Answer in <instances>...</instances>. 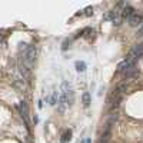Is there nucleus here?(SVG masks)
Returning a JSON list of instances; mask_svg holds the SVG:
<instances>
[{
	"instance_id": "obj_12",
	"label": "nucleus",
	"mask_w": 143,
	"mask_h": 143,
	"mask_svg": "<svg viewBox=\"0 0 143 143\" xmlns=\"http://www.w3.org/2000/svg\"><path fill=\"white\" fill-rule=\"evenodd\" d=\"M57 100H59V92H54L52 93V100H50V104L52 106H56L57 104Z\"/></svg>"
},
{
	"instance_id": "obj_5",
	"label": "nucleus",
	"mask_w": 143,
	"mask_h": 143,
	"mask_svg": "<svg viewBox=\"0 0 143 143\" xmlns=\"http://www.w3.org/2000/svg\"><path fill=\"white\" fill-rule=\"evenodd\" d=\"M120 14H122V19H130V17L135 14V9L132 7V6H125V7L122 9V12H120Z\"/></svg>"
},
{
	"instance_id": "obj_16",
	"label": "nucleus",
	"mask_w": 143,
	"mask_h": 143,
	"mask_svg": "<svg viewBox=\"0 0 143 143\" xmlns=\"http://www.w3.org/2000/svg\"><path fill=\"white\" fill-rule=\"evenodd\" d=\"M37 106H39V109H42V107H43V103H42V100H39V104H37Z\"/></svg>"
},
{
	"instance_id": "obj_7",
	"label": "nucleus",
	"mask_w": 143,
	"mask_h": 143,
	"mask_svg": "<svg viewBox=\"0 0 143 143\" xmlns=\"http://www.w3.org/2000/svg\"><path fill=\"white\" fill-rule=\"evenodd\" d=\"M126 92V83H120L117 86V89H116V92H115V97H122V94Z\"/></svg>"
},
{
	"instance_id": "obj_10",
	"label": "nucleus",
	"mask_w": 143,
	"mask_h": 143,
	"mask_svg": "<svg viewBox=\"0 0 143 143\" xmlns=\"http://www.w3.org/2000/svg\"><path fill=\"white\" fill-rule=\"evenodd\" d=\"M82 100H83V106H84V107H87V106L90 104V93L84 92L83 96H82Z\"/></svg>"
},
{
	"instance_id": "obj_19",
	"label": "nucleus",
	"mask_w": 143,
	"mask_h": 143,
	"mask_svg": "<svg viewBox=\"0 0 143 143\" xmlns=\"http://www.w3.org/2000/svg\"><path fill=\"white\" fill-rule=\"evenodd\" d=\"M80 143H86V142H84V140H83V142H80Z\"/></svg>"
},
{
	"instance_id": "obj_13",
	"label": "nucleus",
	"mask_w": 143,
	"mask_h": 143,
	"mask_svg": "<svg viewBox=\"0 0 143 143\" xmlns=\"http://www.w3.org/2000/svg\"><path fill=\"white\" fill-rule=\"evenodd\" d=\"M83 12H84V14H86V16H92V14H93V7H92V6H87Z\"/></svg>"
},
{
	"instance_id": "obj_1",
	"label": "nucleus",
	"mask_w": 143,
	"mask_h": 143,
	"mask_svg": "<svg viewBox=\"0 0 143 143\" xmlns=\"http://www.w3.org/2000/svg\"><path fill=\"white\" fill-rule=\"evenodd\" d=\"M36 46L34 44H29L27 46V49H26V52H23L22 54H19V57H22V59L26 62V65L29 66V69L32 67L34 65V60H36Z\"/></svg>"
},
{
	"instance_id": "obj_9",
	"label": "nucleus",
	"mask_w": 143,
	"mask_h": 143,
	"mask_svg": "<svg viewBox=\"0 0 143 143\" xmlns=\"http://www.w3.org/2000/svg\"><path fill=\"white\" fill-rule=\"evenodd\" d=\"M75 66H76V70H77L79 73H82V72H84V70H86V63H84V62H82V60H77Z\"/></svg>"
},
{
	"instance_id": "obj_3",
	"label": "nucleus",
	"mask_w": 143,
	"mask_h": 143,
	"mask_svg": "<svg viewBox=\"0 0 143 143\" xmlns=\"http://www.w3.org/2000/svg\"><path fill=\"white\" fill-rule=\"evenodd\" d=\"M133 65H135V60L132 59L130 56H127V57L123 60V62H120V63H119L117 72H119V73H125L127 69L130 67V66H133Z\"/></svg>"
},
{
	"instance_id": "obj_17",
	"label": "nucleus",
	"mask_w": 143,
	"mask_h": 143,
	"mask_svg": "<svg viewBox=\"0 0 143 143\" xmlns=\"http://www.w3.org/2000/svg\"><path fill=\"white\" fill-rule=\"evenodd\" d=\"M33 122H34V125H36V123L39 122V119H37V116H34V117H33Z\"/></svg>"
},
{
	"instance_id": "obj_11",
	"label": "nucleus",
	"mask_w": 143,
	"mask_h": 143,
	"mask_svg": "<svg viewBox=\"0 0 143 143\" xmlns=\"http://www.w3.org/2000/svg\"><path fill=\"white\" fill-rule=\"evenodd\" d=\"M69 140H72V130H66L65 135L62 136V143H66Z\"/></svg>"
},
{
	"instance_id": "obj_18",
	"label": "nucleus",
	"mask_w": 143,
	"mask_h": 143,
	"mask_svg": "<svg viewBox=\"0 0 143 143\" xmlns=\"http://www.w3.org/2000/svg\"><path fill=\"white\" fill-rule=\"evenodd\" d=\"M86 143H90V139H87V140H86Z\"/></svg>"
},
{
	"instance_id": "obj_2",
	"label": "nucleus",
	"mask_w": 143,
	"mask_h": 143,
	"mask_svg": "<svg viewBox=\"0 0 143 143\" xmlns=\"http://www.w3.org/2000/svg\"><path fill=\"white\" fill-rule=\"evenodd\" d=\"M104 20H110L115 26H119L122 23V14H120V10L119 9H115V10H110L109 13L104 16Z\"/></svg>"
},
{
	"instance_id": "obj_4",
	"label": "nucleus",
	"mask_w": 143,
	"mask_h": 143,
	"mask_svg": "<svg viewBox=\"0 0 143 143\" xmlns=\"http://www.w3.org/2000/svg\"><path fill=\"white\" fill-rule=\"evenodd\" d=\"M19 110H20V116L23 117L26 126H27L29 125V110H27V104H26L25 100H22L19 103Z\"/></svg>"
},
{
	"instance_id": "obj_14",
	"label": "nucleus",
	"mask_w": 143,
	"mask_h": 143,
	"mask_svg": "<svg viewBox=\"0 0 143 143\" xmlns=\"http://www.w3.org/2000/svg\"><path fill=\"white\" fill-rule=\"evenodd\" d=\"M69 44H70V40H69V39H66V40L63 42V46H62V50H67Z\"/></svg>"
},
{
	"instance_id": "obj_15",
	"label": "nucleus",
	"mask_w": 143,
	"mask_h": 143,
	"mask_svg": "<svg viewBox=\"0 0 143 143\" xmlns=\"http://www.w3.org/2000/svg\"><path fill=\"white\" fill-rule=\"evenodd\" d=\"M137 37H143V25H142V27L137 30Z\"/></svg>"
},
{
	"instance_id": "obj_8",
	"label": "nucleus",
	"mask_w": 143,
	"mask_h": 143,
	"mask_svg": "<svg viewBox=\"0 0 143 143\" xmlns=\"http://www.w3.org/2000/svg\"><path fill=\"white\" fill-rule=\"evenodd\" d=\"M136 72H137V69H136L135 65H133V66H130V67H129V69L126 70V72L123 73V77H125V80H126V79H130V77L135 75Z\"/></svg>"
},
{
	"instance_id": "obj_6",
	"label": "nucleus",
	"mask_w": 143,
	"mask_h": 143,
	"mask_svg": "<svg viewBox=\"0 0 143 143\" xmlns=\"http://www.w3.org/2000/svg\"><path fill=\"white\" fill-rule=\"evenodd\" d=\"M140 22H142V16L140 14H136V13L129 19V25L132 26V27H136L137 25H140Z\"/></svg>"
}]
</instances>
